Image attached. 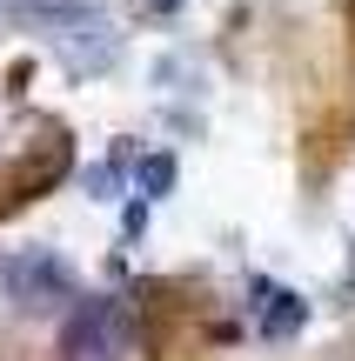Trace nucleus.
<instances>
[{"label": "nucleus", "mask_w": 355, "mask_h": 361, "mask_svg": "<svg viewBox=\"0 0 355 361\" xmlns=\"http://www.w3.org/2000/svg\"><path fill=\"white\" fill-rule=\"evenodd\" d=\"M128 348H134V328H128V308L121 301H94L67 328V355L74 361H121Z\"/></svg>", "instance_id": "1"}, {"label": "nucleus", "mask_w": 355, "mask_h": 361, "mask_svg": "<svg viewBox=\"0 0 355 361\" xmlns=\"http://www.w3.org/2000/svg\"><path fill=\"white\" fill-rule=\"evenodd\" d=\"M155 7H181V0H155Z\"/></svg>", "instance_id": "2"}]
</instances>
